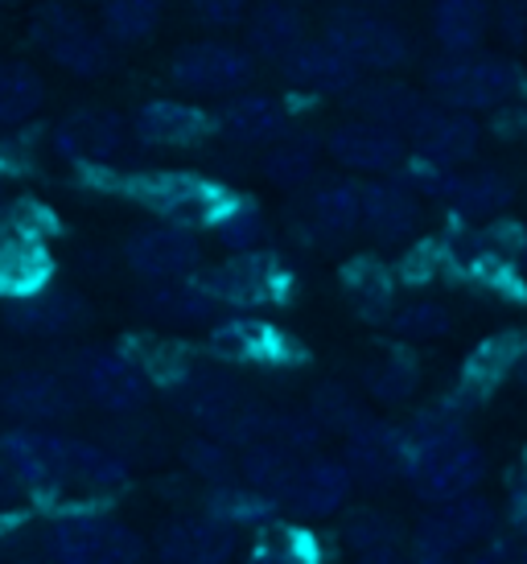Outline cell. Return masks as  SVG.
<instances>
[{
    "instance_id": "6da1fadb",
    "label": "cell",
    "mask_w": 527,
    "mask_h": 564,
    "mask_svg": "<svg viewBox=\"0 0 527 564\" xmlns=\"http://www.w3.org/2000/svg\"><path fill=\"white\" fill-rule=\"evenodd\" d=\"M46 564H144L149 544L128 519L104 507H66L42 528Z\"/></svg>"
},
{
    "instance_id": "7a4b0ae2",
    "label": "cell",
    "mask_w": 527,
    "mask_h": 564,
    "mask_svg": "<svg viewBox=\"0 0 527 564\" xmlns=\"http://www.w3.org/2000/svg\"><path fill=\"white\" fill-rule=\"evenodd\" d=\"M482 478H486V449L474 437H465V429L433 441H420V445H408L404 486L424 507L465 499V495L478 490Z\"/></svg>"
},
{
    "instance_id": "3957f363",
    "label": "cell",
    "mask_w": 527,
    "mask_h": 564,
    "mask_svg": "<svg viewBox=\"0 0 527 564\" xmlns=\"http://www.w3.org/2000/svg\"><path fill=\"white\" fill-rule=\"evenodd\" d=\"M63 371L78 400L99 408L104 416H140L157 392L125 346H78Z\"/></svg>"
},
{
    "instance_id": "277c9868",
    "label": "cell",
    "mask_w": 527,
    "mask_h": 564,
    "mask_svg": "<svg viewBox=\"0 0 527 564\" xmlns=\"http://www.w3.org/2000/svg\"><path fill=\"white\" fill-rule=\"evenodd\" d=\"M424 87H429V99L474 116V111H495L512 104L524 87V75L512 58L474 50V54H441L424 70Z\"/></svg>"
},
{
    "instance_id": "5b68a950",
    "label": "cell",
    "mask_w": 527,
    "mask_h": 564,
    "mask_svg": "<svg viewBox=\"0 0 527 564\" xmlns=\"http://www.w3.org/2000/svg\"><path fill=\"white\" fill-rule=\"evenodd\" d=\"M128 198H137L144 210H153L161 223L186 227V231H211L215 219L232 206V189L215 177L190 170H144L125 182Z\"/></svg>"
},
{
    "instance_id": "8992f818",
    "label": "cell",
    "mask_w": 527,
    "mask_h": 564,
    "mask_svg": "<svg viewBox=\"0 0 527 564\" xmlns=\"http://www.w3.org/2000/svg\"><path fill=\"white\" fill-rule=\"evenodd\" d=\"M198 281L211 289V297L227 310V314H256L268 305H284L293 293V272L280 260L277 251H239L227 256L223 264L202 268Z\"/></svg>"
},
{
    "instance_id": "52a82bcc",
    "label": "cell",
    "mask_w": 527,
    "mask_h": 564,
    "mask_svg": "<svg viewBox=\"0 0 527 564\" xmlns=\"http://www.w3.org/2000/svg\"><path fill=\"white\" fill-rule=\"evenodd\" d=\"M0 462L25 499H71V433L13 424L0 433Z\"/></svg>"
},
{
    "instance_id": "ba28073f",
    "label": "cell",
    "mask_w": 527,
    "mask_h": 564,
    "mask_svg": "<svg viewBox=\"0 0 527 564\" xmlns=\"http://www.w3.org/2000/svg\"><path fill=\"white\" fill-rule=\"evenodd\" d=\"M33 42L50 63L75 79H99L116 63V46L104 37V30L87 25L66 0H46L33 13Z\"/></svg>"
},
{
    "instance_id": "9c48e42d",
    "label": "cell",
    "mask_w": 527,
    "mask_h": 564,
    "mask_svg": "<svg viewBox=\"0 0 527 564\" xmlns=\"http://www.w3.org/2000/svg\"><path fill=\"white\" fill-rule=\"evenodd\" d=\"M322 42H330V46L338 50L358 75L363 70H375V75L400 70L412 58L408 33L396 21L372 13L363 4H342V9H334L326 17V25H322Z\"/></svg>"
},
{
    "instance_id": "30bf717a",
    "label": "cell",
    "mask_w": 527,
    "mask_h": 564,
    "mask_svg": "<svg viewBox=\"0 0 527 564\" xmlns=\"http://www.w3.org/2000/svg\"><path fill=\"white\" fill-rule=\"evenodd\" d=\"M256 79V58L239 42L223 37H198L173 50L170 58V83L178 91L198 95V99H232L248 91Z\"/></svg>"
},
{
    "instance_id": "8fae6325",
    "label": "cell",
    "mask_w": 527,
    "mask_h": 564,
    "mask_svg": "<svg viewBox=\"0 0 527 564\" xmlns=\"http://www.w3.org/2000/svg\"><path fill=\"white\" fill-rule=\"evenodd\" d=\"M491 535H498V507L474 490L465 499L437 502L420 516L417 532H412V556L458 564L465 552L486 544Z\"/></svg>"
},
{
    "instance_id": "7c38bea8",
    "label": "cell",
    "mask_w": 527,
    "mask_h": 564,
    "mask_svg": "<svg viewBox=\"0 0 527 564\" xmlns=\"http://www.w3.org/2000/svg\"><path fill=\"white\" fill-rule=\"evenodd\" d=\"M132 144V124L111 108H75L50 128V153L75 170H111Z\"/></svg>"
},
{
    "instance_id": "4fadbf2b",
    "label": "cell",
    "mask_w": 527,
    "mask_h": 564,
    "mask_svg": "<svg viewBox=\"0 0 527 564\" xmlns=\"http://www.w3.org/2000/svg\"><path fill=\"white\" fill-rule=\"evenodd\" d=\"M358 486L346 470V462L334 454H310L297 462L293 478L284 486V495L277 499L280 519H293V523H326L338 519L351 507V495Z\"/></svg>"
},
{
    "instance_id": "5bb4252c",
    "label": "cell",
    "mask_w": 527,
    "mask_h": 564,
    "mask_svg": "<svg viewBox=\"0 0 527 564\" xmlns=\"http://www.w3.org/2000/svg\"><path fill=\"white\" fill-rule=\"evenodd\" d=\"M239 549L244 532L206 507L165 519L153 535V552L161 564H232Z\"/></svg>"
},
{
    "instance_id": "9a60e30c",
    "label": "cell",
    "mask_w": 527,
    "mask_h": 564,
    "mask_svg": "<svg viewBox=\"0 0 527 564\" xmlns=\"http://www.w3.org/2000/svg\"><path fill=\"white\" fill-rule=\"evenodd\" d=\"M78 408L83 400H78L75 383L66 379V371H54V367H21L0 383V412L13 424L58 429Z\"/></svg>"
},
{
    "instance_id": "2e32d148",
    "label": "cell",
    "mask_w": 527,
    "mask_h": 564,
    "mask_svg": "<svg viewBox=\"0 0 527 564\" xmlns=\"http://www.w3.org/2000/svg\"><path fill=\"white\" fill-rule=\"evenodd\" d=\"M125 264L144 284L182 281V276H198L206 268V251H202L198 231L157 219L125 239Z\"/></svg>"
},
{
    "instance_id": "e0dca14e",
    "label": "cell",
    "mask_w": 527,
    "mask_h": 564,
    "mask_svg": "<svg viewBox=\"0 0 527 564\" xmlns=\"http://www.w3.org/2000/svg\"><path fill=\"white\" fill-rule=\"evenodd\" d=\"M206 350L227 367H289L301 359V346L256 314H223L206 329Z\"/></svg>"
},
{
    "instance_id": "ac0fdd59",
    "label": "cell",
    "mask_w": 527,
    "mask_h": 564,
    "mask_svg": "<svg viewBox=\"0 0 527 564\" xmlns=\"http://www.w3.org/2000/svg\"><path fill=\"white\" fill-rule=\"evenodd\" d=\"M338 457L346 462L358 490H388L391 482H404V462H408L404 424L367 412L351 433H342Z\"/></svg>"
},
{
    "instance_id": "d6986e66",
    "label": "cell",
    "mask_w": 527,
    "mask_h": 564,
    "mask_svg": "<svg viewBox=\"0 0 527 564\" xmlns=\"http://www.w3.org/2000/svg\"><path fill=\"white\" fill-rule=\"evenodd\" d=\"M326 158L346 173H363V177H391L408 161V141L400 132H391L372 120H342L326 132Z\"/></svg>"
},
{
    "instance_id": "ffe728a7",
    "label": "cell",
    "mask_w": 527,
    "mask_h": 564,
    "mask_svg": "<svg viewBox=\"0 0 527 564\" xmlns=\"http://www.w3.org/2000/svg\"><path fill=\"white\" fill-rule=\"evenodd\" d=\"M408 153L420 161H429L437 170H462L465 161L478 153L482 128L470 111H453L445 104L429 99L424 111L417 116V124L408 128Z\"/></svg>"
},
{
    "instance_id": "44dd1931",
    "label": "cell",
    "mask_w": 527,
    "mask_h": 564,
    "mask_svg": "<svg viewBox=\"0 0 527 564\" xmlns=\"http://www.w3.org/2000/svg\"><path fill=\"white\" fill-rule=\"evenodd\" d=\"M132 141L144 149H190L202 144L215 132V116L190 99H173V95H157L144 99L132 111Z\"/></svg>"
},
{
    "instance_id": "7402d4cb",
    "label": "cell",
    "mask_w": 527,
    "mask_h": 564,
    "mask_svg": "<svg viewBox=\"0 0 527 564\" xmlns=\"http://www.w3.org/2000/svg\"><path fill=\"white\" fill-rule=\"evenodd\" d=\"M92 322V305L75 289H37L25 297L4 301V326L21 338H66Z\"/></svg>"
},
{
    "instance_id": "603a6c76",
    "label": "cell",
    "mask_w": 527,
    "mask_h": 564,
    "mask_svg": "<svg viewBox=\"0 0 527 564\" xmlns=\"http://www.w3.org/2000/svg\"><path fill=\"white\" fill-rule=\"evenodd\" d=\"M137 310L140 317H149L153 326L165 329H211L218 317L227 314L198 276L144 284L137 293Z\"/></svg>"
},
{
    "instance_id": "cb8c5ba5",
    "label": "cell",
    "mask_w": 527,
    "mask_h": 564,
    "mask_svg": "<svg viewBox=\"0 0 527 564\" xmlns=\"http://www.w3.org/2000/svg\"><path fill=\"white\" fill-rule=\"evenodd\" d=\"M420 223H424V206L400 177H367L363 182V231L384 243V248H400L408 239H417Z\"/></svg>"
},
{
    "instance_id": "d4e9b609",
    "label": "cell",
    "mask_w": 527,
    "mask_h": 564,
    "mask_svg": "<svg viewBox=\"0 0 527 564\" xmlns=\"http://www.w3.org/2000/svg\"><path fill=\"white\" fill-rule=\"evenodd\" d=\"M215 132L223 141L239 144V149H268V144H277L284 132H293V120H289V108L280 104L277 95L239 91L218 104Z\"/></svg>"
},
{
    "instance_id": "484cf974",
    "label": "cell",
    "mask_w": 527,
    "mask_h": 564,
    "mask_svg": "<svg viewBox=\"0 0 527 564\" xmlns=\"http://www.w3.org/2000/svg\"><path fill=\"white\" fill-rule=\"evenodd\" d=\"M301 227L318 243H342L363 231V182L355 177H322L301 203Z\"/></svg>"
},
{
    "instance_id": "4316f807",
    "label": "cell",
    "mask_w": 527,
    "mask_h": 564,
    "mask_svg": "<svg viewBox=\"0 0 527 564\" xmlns=\"http://www.w3.org/2000/svg\"><path fill=\"white\" fill-rule=\"evenodd\" d=\"M280 75L284 83L301 95H318V99H330V95H351L363 83L355 66L342 58L338 50L322 42V37H305L301 46H293L284 58H280Z\"/></svg>"
},
{
    "instance_id": "83f0119b",
    "label": "cell",
    "mask_w": 527,
    "mask_h": 564,
    "mask_svg": "<svg viewBox=\"0 0 527 564\" xmlns=\"http://www.w3.org/2000/svg\"><path fill=\"white\" fill-rule=\"evenodd\" d=\"M244 25L256 63H280L289 50L305 42V17L293 0H256Z\"/></svg>"
},
{
    "instance_id": "f1b7e54d",
    "label": "cell",
    "mask_w": 527,
    "mask_h": 564,
    "mask_svg": "<svg viewBox=\"0 0 527 564\" xmlns=\"http://www.w3.org/2000/svg\"><path fill=\"white\" fill-rule=\"evenodd\" d=\"M346 104L355 108L358 120H372V124H384L391 132L408 137V128L417 124V116L424 111L429 95H420L408 83L375 79V83H358L355 91L346 95Z\"/></svg>"
},
{
    "instance_id": "f546056e",
    "label": "cell",
    "mask_w": 527,
    "mask_h": 564,
    "mask_svg": "<svg viewBox=\"0 0 527 564\" xmlns=\"http://www.w3.org/2000/svg\"><path fill=\"white\" fill-rule=\"evenodd\" d=\"M527 334H491L486 343H478L470 350V359L462 367V379H458V400L465 408L478 404L482 395H491L507 376H515V359H519V346H524Z\"/></svg>"
},
{
    "instance_id": "4dcf8cb0",
    "label": "cell",
    "mask_w": 527,
    "mask_h": 564,
    "mask_svg": "<svg viewBox=\"0 0 527 564\" xmlns=\"http://www.w3.org/2000/svg\"><path fill=\"white\" fill-rule=\"evenodd\" d=\"M441 203L453 206L470 223L495 219L515 203V182L498 170H453Z\"/></svg>"
},
{
    "instance_id": "1f68e13d",
    "label": "cell",
    "mask_w": 527,
    "mask_h": 564,
    "mask_svg": "<svg viewBox=\"0 0 527 564\" xmlns=\"http://www.w3.org/2000/svg\"><path fill=\"white\" fill-rule=\"evenodd\" d=\"M429 30L441 54H474L491 30V4L486 0H433Z\"/></svg>"
},
{
    "instance_id": "d6a6232c",
    "label": "cell",
    "mask_w": 527,
    "mask_h": 564,
    "mask_svg": "<svg viewBox=\"0 0 527 564\" xmlns=\"http://www.w3.org/2000/svg\"><path fill=\"white\" fill-rule=\"evenodd\" d=\"M322 141L310 132H284L277 144L264 149L260 173L264 182L277 189H310L318 182V161H322Z\"/></svg>"
},
{
    "instance_id": "836d02e7",
    "label": "cell",
    "mask_w": 527,
    "mask_h": 564,
    "mask_svg": "<svg viewBox=\"0 0 527 564\" xmlns=\"http://www.w3.org/2000/svg\"><path fill=\"white\" fill-rule=\"evenodd\" d=\"M244 564H322V544L305 523L272 519L251 532Z\"/></svg>"
},
{
    "instance_id": "e575fe53",
    "label": "cell",
    "mask_w": 527,
    "mask_h": 564,
    "mask_svg": "<svg viewBox=\"0 0 527 564\" xmlns=\"http://www.w3.org/2000/svg\"><path fill=\"white\" fill-rule=\"evenodd\" d=\"M363 392L384 408H400L420 392V362L412 350L388 346L363 367Z\"/></svg>"
},
{
    "instance_id": "d590c367",
    "label": "cell",
    "mask_w": 527,
    "mask_h": 564,
    "mask_svg": "<svg viewBox=\"0 0 527 564\" xmlns=\"http://www.w3.org/2000/svg\"><path fill=\"white\" fill-rule=\"evenodd\" d=\"M342 289L367 322H388L396 310V276L388 264H379L372 256H358L342 268Z\"/></svg>"
},
{
    "instance_id": "8d00e7d4",
    "label": "cell",
    "mask_w": 527,
    "mask_h": 564,
    "mask_svg": "<svg viewBox=\"0 0 527 564\" xmlns=\"http://www.w3.org/2000/svg\"><path fill=\"white\" fill-rule=\"evenodd\" d=\"M338 544L351 556H363V552H384V549H404V523L384 507H346L338 523Z\"/></svg>"
},
{
    "instance_id": "74e56055",
    "label": "cell",
    "mask_w": 527,
    "mask_h": 564,
    "mask_svg": "<svg viewBox=\"0 0 527 564\" xmlns=\"http://www.w3.org/2000/svg\"><path fill=\"white\" fill-rule=\"evenodd\" d=\"M202 507H206V511H215L218 519L235 523L239 532H256V528H264V523L280 519L277 502L268 499V495H260V490L244 486L239 478H232V482H223V486H206Z\"/></svg>"
},
{
    "instance_id": "f35d334b",
    "label": "cell",
    "mask_w": 527,
    "mask_h": 564,
    "mask_svg": "<svg viewBox=\"0 0 527 564\" xmlns=\"http://www.w3.org/2000/svg\"><path fill=\"white\" fill-rule=\"evenodd\" d=\"M46 104V79L30 63H0V132L30 124Z\"/></svg>"
},
{
    "instance_id": "ab89813d",
    "label": "cell",
    "mask_w": 527,
    "mask_h": 564,
    "mask_svg": "<svg viewBox=\"0 0 527 564\" xmlns=\"http://www.w3.org/2000/svg\"><path fill=\"white\" fill-rule=\"evenodd\" d=\"M297 462H301V457L289 454L277 441H256L248 449H239V482L277 502L280 495H284L289 478H293Z\"/></svg>"
},
{
    "instance_id": "60d3db41",
    "label": "cell",
    "mask_w": 527,
    "mask_h": 564,
    "mask_svg": "<svg viewBox=\"0 0 527 564\" xmlns=\"http://www.w3.org/2000/svg\"><path fill=\"white\" fill-rule=\"evenodd\" d=\"M104 37H108L111 46H140V42H149L161 25V17H165V0H108L104 9Z\"/></svg>"
},
{
    "instance_id": "b9f144b4",
    "label": "cell",
    "mask_w": 527,
    "mask_h": 564,
    "mask_svg": "<svg viewBox=\"0 0 527 564\" xmlns=\"http://www.w3.org/2000/svg\"><path fill=\"white\" fill-rule=\"evenodd\" d=\"M388 329L400 338L404 346H417V343H437L445 338L453 329V314L433 297H412L396 305L388 317Z\"/></svg>"
},
{
    "instance_id": "7bdbcfd3",
    "label": "cell",
    "mask_w": 527,
    "mask_h": 564,
    "mask_svg": "<svg viewBox=\"0 0 527 564\" xmlns=\"http://www.w3.org/2000/svg\"><path fill=\"white\" fill-rule=\"evenodd\" d=\"M310 416L322 424V433L326 437H342V433H351L363 416H367V404H363V395L355 388H346L338 379H326V383H318L310 395Z\"/></svg>"
},
{
    "instance_id": "ee69618b",
    "label": "cell",
    "mask_w": 527,
    "mask_h": 564,
    "mask_svg": "<svg viewBox=\"0 0 527 564\" xmlns=\"http://www.w3.org/2000/svg\"><path fill=\"white\" fill-rule=\"evenodd\" d=\"M182 466H186L190 478H198L202 486H223L239 478V454H235L227 441L206 437V433H194V437L182 441Z\"/></svg>"
},
{
    "instance_id": "f6af8a7d",
    "label": "cell",
    "mask_w": 527,
    "mask_h": 564,
    "mask_svg": "<svg viewBox=\"0 0 527 564\" xmlns=\"http://www.w3.org/2000/svg\"><path fill=\"white\" fill-rule=\"evenodd\" d=\"M211 236L215 243L227 256H239V251H260L268 243V219H264V210L248 198H232V206L223 210L211 227Z\"/></svg>"
},
{
    "instance_id": "bcb514c9",
    "label": "cell",
    "mask_w": 527,
    "mask_h": 564,
    "mask_svg": "<svg viewBox=\"0 0 527 564\" xmlns=\"http://www.w3.org/2000/svg\"><path fill=\"white\" fill-rule=\"evenodd\" d=\"M264 441H277L289 454L310 457V454H322L326 433L310 416V408H272V424H268V437Z\"/></svg>"
},
{
    "instance_id": "7dc6e473",
    "label": "cell",
    "mask_w": 527,
    "mask_h": 564,
    "mask_svg": "<svg viewBox=\"0 0 527 564\" xmlns=\"http://www.w3.org/2000/svg\"><path fill=\"white\" fill-rule=\"evenodd\" d=\"M256 0H190V17L198 21L202 30H232L244 25Z\"/></svg>"
},
{
    "instance_id": "c3c4849f",
    "label": "cell",
    "mask_w": 527,
    "mask_h": 564,
    "mask_svg": "<svg viewBox=\"0 0 527 564\" xmlns=\"http://www.w3.org/2000/svg\"><path fill=\"white\" fill-rule=\"evenodd\" d=\"M458 564H524V549L512 535H491L486 544L470 549Z\"/></svg>"
},
{
    "instance_id": "681fc988",
    "label": "cell",
    "mask_w": 527,
    "mask_h": 564,
    "mask_svg": "<svg viewBox=\"0 0 527 564\" xmlns=\"http://www.w3.org/2000/svg\"><path fill=\"white\" fill-rule=\"evenodd\" d=\"M495 21L512 46H527V0H498Z\"/></svg>"
},
{
    "instance_id": "f907efd6",
    "label": "cell",
    "mask_w": 527,
    "mask_h": 564,
    "mask_svg": "<svg viewBox=\"0 0 527 564\" xmlns=\"http://www.w3.org/2000/svg\"><path fill=\"white\" fill-rule=\"evenodd\" d=\"M21 502H25V490L17 486V478L9 474V466L0 462V519L13 516V511L21 507Z\"/></svg>"
},
{
    "instance_id": "816d5d0a",
    "label": "cell",
    "mask_w": 527,
    "mask_h": 564,
    "mask_svg": "<svg viewBox=\"0 0 527 564\" xmlns=\"http://www.w3.org/2000/svg\"><path fill=\"white\" fill-rule=\"evenodd\" d=\"M351 564H417V556H412V549H384V552L351 556Z\"/></svg>"
},
{
    "instance_id": "f5cc1de1",
    "label": "cell",
    "mask_w": 527,
    "mask_h": 564,
    "mask_svg": "<svg viewBox=\"0 0 527 564\" xmlns=\"http://www.w3.org/2000/svg\"><path fill=\"white\" fill-rule=\"evenodd\" d=\"M515 519L527 523V457L524 466H519V478H515Z\"/></svg>"
},
{
    "instance_id": "db71d44e",
    "label": "cell",
    "mask_w": 527,
    "mask_h": 564,
    "mask_svg": "<svg viewBox=\"0 0 527 564\" xmlns=\"http://www.w3.org/2000/svg\"><path fill=\"white\" fill-rule=\"evenodd\" d=\"M515 379L527 388V338H524V346H519V359H515Z\"/></svg>"
},
{
    "instance_id": "11a10c76",
    "label": "cell",
    "mask_w": 527,
    "mask_h": 564,
    "mask_svg": "<svg viewBox=\"0 0 527 564\" xmlns=\"http://www.w3.org/2000/svg\"><path fill=\"white\" fill-rule=\"evenodd\" d=\"M519 268L527 272V231H524V248H519Z\"/></svg>"
},
{
    "instance_id": "9f6ffc18",
    "label": "cell",
    "mask_w": 527,
    "mask_h": 564,
    "mask_svg": "<svg viewBox=\"0 0 527 564\" xmlns=\"http://www.w3.org/2000/svg\"><path fill=\"white\" fill-rule=\"evenodd\" d=\"M66 4H99V9H104L108 0H66Z\"/></svg>"
},
{
    "instance_id": "6f0895ef",
    "label": "cell",
    "mask_w": 527,
    "mask_h": 564,
    "mask_svg": "<svg viewBox=\"0 0 527 564\" xmlns=\"http://www.w3.org/2000/svg\"><path fill=\"white\" fill-rule=\"evenodd\" d=\"M0 210H9V194H4V182H0Z\"/></svg>"
},
{
    "instance_id": "680465c9",
    "label": "cell",
    "mask_w": 527,
    "mask_h": 564,
    "mask_svg": "<svg viewBox=\"0 0 527 564\" xmlns=\"http://www.w3.org/2000/svg\"><path fill=\"white\" fill-rule=\"evenodd\" d=\"M342 4H367V0H342Z\"/></svg>"
},
{
    "instance_id": "91938a15",
    "label": "cell",
    "mask_w": 527,
    "mask_h": 564,
    "mask_svg": "<svg viewBox=\"0 0 527 564\" xmlns=\"http://www.w3.org/2000/svg\"><path fill=\"white\" fill-rule=\"evenodd\" d=\"M0 383H4V379H0Z\"/></svg>"
}]
</instances>
